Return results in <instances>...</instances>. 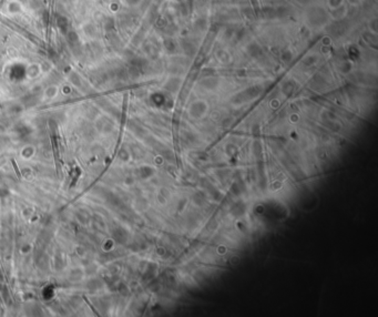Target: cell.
Listing matches in <instances>:
<instances>
[{
    "label": "cell",
    "instance_id": "6da1fadb",
    "mask_svg": "<svg viewBox=\"0 0 378 317\" xmlns=\"http://www.w3.org/2000/svg\"><path fill=\"white\" fill-rule=\"evenodd\" d=\"M12 162V165H13V168H15V171H16V174H17V176L19 179H21L22 178V176H21V172L19 171V169H18V166H17V163H16V161L15 160H12L11 161Z\"/></svg>",
    "mask_w": 378,
    "mask_h": 317
},
{
    "label": "cell",
    "instance_id": "7a4b0ae2",
    "mask_svg": "<svg viewBox=\"0 0 378 317\" xmlns=\"http://www.w3.org/2000/svg\"><path fill=\"white\" fill-rule=\"evenodd\" d=\"M83 298H85V302H87V304H88V305H89V307H90V308L92 309V311H93V313H94V314H96V315H99V313H98V311H96V309H94V307H93V306L91 305V303L87 300V297H83Z\"/></svg>",
    "mask_w": 378,
    "mask_h": 317
}]
</instances>
